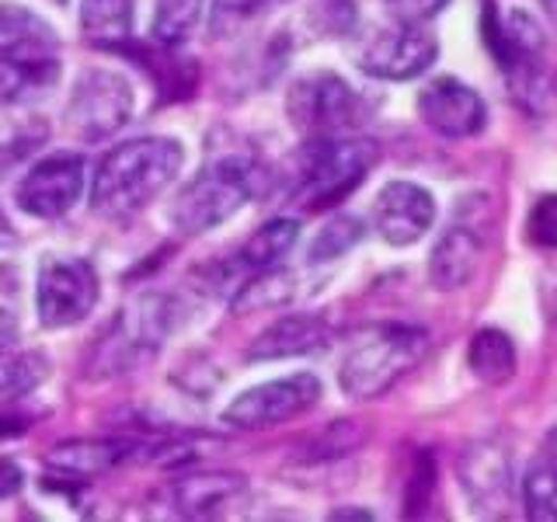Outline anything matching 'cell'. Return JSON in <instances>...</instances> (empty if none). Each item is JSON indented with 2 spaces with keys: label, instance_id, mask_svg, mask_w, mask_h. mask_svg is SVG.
<instances>
[{
  "label": "cell",
  "instance_id": "obj_1",
  "mask_svg": "<svg viewBox=\"0 0 557 522\" xmlns=\"http://www.w3.org/2000/svg\"><path fill=\"white\" fill-rule=\"evenodd\" d=\"M185 164V147L171 136H139L115 144L101 157L91 182V209L112 223H126L161 199Z\"/></svg>",
  "mask_w": 557,
  "mask_h": 522
},
{
  "label": "cell",
  "instance_id": "obj_2",
  "mask_svg": "<svg viewBox=\"0 0 557 522\" xmlns=\"http://www.w3.org/2000/svg\"><path fill=\"white\" fill-rule=\"evenodd\" d=\"M261 178H265V171H261V164L251 153L244 150L216 153L213 161L202 164L196 178H188L182 185V191L174 196L168 209V220L185 237L216 231L220 223L237 216L258 196Z\"/></svg>",
  "mask_w": 557,
  "mask_h": 522
},
{
  "label": "cell",
  "instance_id": "obj_3",
  "mask_svg": "<svg viewBox=\"0 0 557 522\" xmlns=\"http://www.w3.org/2000/svg\"><path fill=\"white\" fill-rule=\"evenodd\" d=\"M380 161L373 139L352 136H310L293 153V188L289 199L307 213L338 206L348 191H356L366 174Z\"/></svg>",
  "mask_w": 557,
  "mask_h": 522
},
{
  "label": "cell",
  "instance_id": "obj_4",
  "mask_svg": "<svg viewBox=\"0 0 557 522\" xmlns=\"http://www.w3.org/2000/svg\"><path fill=\"white\" fill-rule=\"evenodd\" d=\"M178 324V300L168 293H139L136 300L119 313L91 359H87V376L112 380L144 365L150 356L161 352V345L171 338Z\"/></svg>",
  "mask_w": 557,
  "mask_h": 522
},
{
  "label": "cell",
  "instance_id": "obj_5",
  "mask_svg": "<svg viewBox=\"0 0 557 522\" xmlns=\"http://www.w3.org/2000/svg\"><path fill=\"white\" fill-rule=\"evenodd\" d=\"M429 352V335L414 324H376L348 348L338 370L342 390L352 400H373L405 380Z\"/></svg>",
  "mask_w": 557,
  "mask_h": 522
},
{
  "label": "cell",
  "instance_id": "obj_6",
  "mask_svg": "<svg viewBox=\"0 0 557 522\" xmlns=\"http://www.w3.org/2000/svg\"><path fill=\"white\" fill-rule=\"evenodd\" d=\"M286 115L304 139L310 136H342L359 126L362 101L338 74L313 70L296 77L286 95Z\"/></svg>",
  "mask_w": 557,
  "mask_h": 522
},
{
  "label": "cell",
  "instance_id": "obj_7",
  "mask_svg": "<svg viewBox=\"0 0 557 522\" xmlns=\"http://www.w3.org/2000/svg\"><path fill=\"white\" fill-rule=\"evenodd\" d=\"M133 119V87L115 70H81L66 101V126L84 144H101Z\"/></svg>",
  "mask_w": 557,
  "mask_h": 522
},
{
  "label": "cell",
  "instance_id": "obj_8",
  "mask_svg": "<svg viewBox=\"0 0 557 522\" xmlns=\"http://www.w3.org/2000/svg\"><path fill=\"white\" fill-rule=\"evenodd\" d=\"M98 272L87 258L46 254L35 278V310L42 327H74L98 307Z\"/></svg>",
  "mask_w": 557,
  "mask_h": 522
},
{
  "label": "cell",
  "instance_id": "obj_9",
  "mask_svg": "<svg viewBox=\"0 0 557 522\" xmlns=\"http://www.w3.org/2000/svg\"><path fill=\"white\" fill-rule=\"evenodd\" d=\"M484 42L492 49L495 63L509 74L512 80V95L530 98L540 91V70H544V35H540V25L527 11H509L502 14L492 0L484 4Z\"/></svg>",
  "mask_w": 557,
  "mask_h": 522
},
{
  "label": "cell",
  "instance_id": "obj_10",
  "mask_svg": "<svg viewBox=\"0 0 557 522\" xmlns=\"http://www.w3.org/2000/svg\"><path fill=\"white\" fill-rule=\"evenodd\" d=\"M440 57V42L425 32V25H405L394 28H373L366 32L352 49V60L362 74L376 80H411L435 63Z\"/></svg>",
  "mask_w": 557,
  "mask_h": 522
},
{
  "label": "cell",
  "instance_id": "obj_11",
  "mask_svg": "<svg viewBox=\"0 0 557 522\" xmlns=\"http://www.w3.org/2000/svg\"><path fill=\"white\" fill-rule=\"evenodd\" d=\"M318 400H321V380L313 373H293V376L261 383V387H251L240 397H234L231 405L223 408V422L244 432L275 428L307 414Z\"/></svg>",
  "mask_w": 557,
  "mask_h": 522
},
{
  "label": "cell",
  "instance_id": "obj_12",
  "mask_svg": "<svg viewBox=\"0 0 557 522\" xmlns=\"http://www.w3.org/2000/svg\"><path fill=\"white\" fill-rule=\"evenodd\" d=\"M84 185H87L84 157L74 150H57L46 153L42 161H35L25 171V178L14 188V202L22 213L35 220H60L81 202Z\"/></svg>",
  "mask_w": 557,
  "mask_h": 522
},
{
  "label": "cell",
  "instance_id": "obj_13",
  "mask_svg": "<svg viewBox=\"0 0 557 522\" xmlns=\"http://www.w3.org/2000/svg\"><path fill=\"white\" fill-rule=\"evenodd\" d=\"M418 115L443 139H470L487 126L484 98L457 77H440L418 91Z\"/></svg>",
  "mask_w": 557,
  "mask_h": 522
},
{
  "label": "cell",
  "instance_id": "obj_14",
  "mask_svg": "<svg viewBox=\"0 0 557 522\" xmlns=\"http://www.w3.org/2000/svg\"><path fill=\"white\" fill-rule=\"evenodd\" d=\"M168 509L178 519H223L248 505V481L240 474H185L164 487Z\"/></svg>",
  "mask_w": 557,
  "mask_h": 522
},
{
  "label": "cell",
  "instance_id": "obj_15",
  "mask_svg": "<svg viewBox=\"0 0 557 522\" xmlns=\"http://www.w3.org/2000/svg\"><path fill=\"white\" fill-rule=\"evenodd\" d=\"M432 223H435V199L429 188L414 182L383 185L373 206V226L383 240L394 244V248H408V244L429 234Z\"/></svg>",
  "mask_w": 557,
  "mask_h": 522
},
{
  "label": "cell",
  "instance_id": "obj_16",
  "mask_svg": "<svg viewBox=\"0 0 557 522\" xmlns=\"http://www.w3.org/2000/svg\"><path fill=\"white\" fill-rule=\"evenodd\" d=\"M296 240H300V223L289 220V216H275L269 223H261L258 231L244 240V248H237V254L231 261H223V265L213 269V278H216V293H231L248 278L251 272H261V269H272L278 265L293 248Z\"/></svg>",
  "mask_w": 557,
  "mask_h": 522
},
{
  "label": "cell",
  "instance_id": "obj_17",
  "mask_svg": "<svg viewBox=\"0 0 557 522\" xmlns=\"http://www.w3.org/2000/svg\"><path fill=\"white\" fill-rule=\"evenodd\" d=\"M460 484L470 498V509L481 515H502L509 505L512 477H509V452L495 443H478L460 457Z\"/></svg>",
  "mask_w": 557,
  "mask_h": 522
},
{
  "label": "cell",
  "instance_id": "obj_18",
  "mask_svg": "<svg viewBox=\"0 0 557 522\" xmlns=\"http://www.w3.org/2000/svg\"><path fill=\"white\" fill-rule=\"evenodd\" d=\"M139 452L144 449L129 439H77V443H60L52 449L46 457V467L52 474L66 477L70 484H84L112 474L115 467L139 457Z\"/></svg>",
  "mask_w": 557,
  "mask_h": 522
},
{
  "label": "cell",
  "instance_id": "obj_19",
  "mask_svg": "<svg viewBox=\"0 0 557 522\" xmlns=\"http://www.w3.org/2000/svg\"><path fill=\"white\" fill-rule=\"evenodd\" d=\"M331 345V324L318 313H289L265 327L248 348V362H278L296 356H313Z\"/></svg>",
  "mask_w": 557,
  "mask_h": 522
},
{
  "label": "cell",
  "instance_id": "obj_20",
  "mask_svg": "<svg viewBox=\"0 0 557 522\" xmlns=\"http://www.w3.org/2000/svg\"><path fill=\"white\" fill-rule=\"evenodd\" d=\"M60 80L57 49H8L0 52V104H22Z\"/></svg>",
  "mask_w": 557,
  "mask_h": 522
},
{
  "label": "cell",
  "instance_id": "obj_21",
  "mask_svg": "<svg viewBox=\"0 0 557 522\" xmlns=\"http://www.w3.org/2000/svg\"><path fill=\"white\" fill-rule=\"evenodd\" d=\"M478 258H481V237L463 223L453 226V231H446L443 240L432 248V258H429L432 286L443 293L463 289L470 278H474Z\"/></svg>",
  "mask_w": 557,
  "mask_h": 522
},
{
  "label": "cell",
  "instance_id": "obj_22",
  "mask_svg": "<svg viewBox=\"0 0 557 522\" xmlns=\"http://www.w3.org/2000/svg\"><path fill=\"white\" fill-rule=\"evenodd\" d=\"M522 509L533 522L557 519V422L540 439L527 474H522Z\"/></svg>",
  "mask_w": 557,
  "mask_h": 522
},
{
  "label": "cell",
  "instance_id": "obj_23",
  "mask_svg": "<svg viewBox=\"0 0 557 522\" xmlns=\"http://www.w3.org/2000/svg\"><path fill=\"white\" fill-rule=\"evenodd\" d=\"M81 35L95 49L133 42V0H81Z\"/></svg>",
  "mask_w": 557,
  "mask_h": 522
},
{
  "label": "cell",
  "instance_id": "obj_24",
  "mask_svg": "<svg viewBox=\"0 0 557 522\" xmlns=\"http://www.w3.org/2000/svg\"><path fill=\"white\" fill-rule=\"evenodd\" d=\"M293 296H296V272L272 265L244 278L231 296V310L237 318L240 313H258V310H278L293 303Z\"/></svg>",
  "mask_w": 557,
  "mask_h": 522
},
{
  "label": "cell",
  "instance_id": "obj_25",
  "mask_svg": "<svg viewBox=\"0 0 557 522\" xmlns=\"http://www.w3.org/2000/svg\"><path fill=\"white\" fill-rule=\"evenodd\" d=\"M467 365L470 373H474L478 380L492 383V387H498V383H509L516 376V345L512 338L505 335V331L498 327H484L474 335V341H470L467 348Z\"/></svg>",
  "mask_w": 557,
  "mask_h": 522
},
{
  "label": "cell",
  "instance_id": "obj_26",
  "mask_svg": "<svg viewBox=\"0 0 557 522\" xmlns=\"http://www.w3.org/2000/svg\"><path fill=\"white\" fill-rule=\"evenodd\" d=\"M8 49H57V32L35 11L0 0V52Z\"/></svg>",
  "mask_w": 557,
  "mask_h": 522
},
{
  "label": "cell",
  "instance_id": "obj_27",
  "mask_svg": "<svg viewBox=\"0 0 557 522\" xmlns=\"http://www.w3.org/2000/svg\"><path fill=\"white\" fill-rule=\"evenodd\" d=\"M206 0H157L153 4V25L150 35L157 46H182L196 32L202 17Z\"/></svg>",
  "mask_w": 557,
  "mask_h": 522
},
{
  "label": "cell",
  "instance_id": "obj_28",
  "mask_svg": "<svg viewBox=\"0 0 557 522\" xmlns=\"http://www.w3.org/2000/svg\"><path fill=\"white\" fill-rule=\"evenodd\" d=\"M49 136V122L39 115H22L0 126V174H8L14 164H22L32 150H39Z\"/></svg>",
  "mask_w": 557,
  "mask_h": 522
},
{
  "label": "cell",
  "instance_id": "obj_29",
  "mask_svg": "<svg viewBox=\"0 0 557 522\" xmlns=\"http://www.w3.org/2000/svg\"><path fill=\"white\" fill-rule=\"evenodd\" d=\"M362 237H366V223L359 216L338 213L335 220H327L321 226L318 237H313L310 251H307V261H310V265H321V261H335V258L352 251Z\"/></svg>",
  "mask_w": 557,
  "mask_h": 522
},
{
  "label": "cell",
  "instance_id": "obj_30",
  "mask_svg": "<svg viewBox=\"0 0 557 522\" xmlns=\"http://www.w3.org/2000/svg\"><path fill=\"white\" fill-rule=\"evenodd\" d=\"M49 376V359L42 352L4 356L0 352V400L25 397Z\"/></svg>",
  "mask_w": 557,
  "mask_h": 522
},
{
  "label": "cell",
  "instance_id": "obj_31",
  "mask_svg": "<svg viewBox=\"0 0 557 522\" xmlns=\"http://www.w3.org/2000/svg\"><path fill=\"white\" fill-rule=\"evenodd\" d=\"M527 240L536 248H557V196H540L527 216Z\"/></svg>",
  "mask_w": 557,
  "mask_h": 522
},
{
  "label": "cell",
  "instance_id": "obj_32",
  "mask_svg": "<svg viewBox=\"0 0 557 522\" xmlns=\"http://www.w3.org/2000/svg\"><path fill=\"white\" fill-rule=\"evenodd\" d=\"M391 11L394 22H405V25H425L432 17H440L449 0H383Z\"/></svg>",
  "mask_w": 557,
  "mask_h": 522
},
{
  "label": "cell",
  "instance_id": "obj_33",
  "mask_svg": "<svg viewBox=\"0 0 557 522\" xmlns=\"http://www.w3.org/2000/svg\"><path fill=\"white\" fill-rule=\"evenodd\" d=\"M269 0H213V25L223 32L226 25H237L244 17L258 14Z\"/></svg>",
  "mask_w": 557,
  "mask_h": 522
},
{
  "label": "cell",
  "instance_id": "obj_34",
  "mask_svg": "<svg viewBox=\"0 0 557 522\" xmlns=\"http://www.w3.org/2000/svg\"><path fill=\"white\" fill-rule=\"evenodd\" d=\"M25 487V470L17 467L11 457H0V501L14 498Z\"/></svg>",
  "mask_w": 557,
  "mask_h": 522
},
{
  "label": "cell",
  "instance_id": "obj_35",
  "mask_svg": "<svg viewBox=\"0 0 557 522\" xmlns=\"http://www.w3.org/2000/svg\"><path fill=\"white\" fill-rule=\"evenodd\" d=\"M14 341H17V318L0 303V352H8Z\"/></svg>",
  "mask_w": 557,
  "mask_h": 522
},
{
  "label": "cell",
  "instance_id": "obj_36",
  "mask_svg": "<svg viewBox=\"0 0 557 522\" xmlns=\"http://www.w3.org/2000/svg\"><path fill=\"white\" fill-rule=\"evenodd\" d=\"M17 244V231L11 226V220L0 213V248H14Z\"/></svg>",
  "mask_w": 557,
  "mask_h": 522
},
{
  "label": "cell",
  "instance_id": "obj_37",
  "mask_svg": "<svg viewBox=\"0 0 557 522\" xmlns=\"http://www.w3.org/2000/svg\"><path fill=\"white\" fill-rule=\"evenodd\" d=\"M331 519H373V512H366V509H335V512H331Z\"/></svg>",
  "mask_w": 557,
  "mask_h": 522
},
{
  "label": "cell",
  "instance_id": "obj_38",
  "mask_svg": "<svg viewBox=\"0 0 557 522\" xmlns=\"http://www.w3.org/2000/svg\"><path fill=\"white\" fill-rule=\"evenodd\" d=\"M547 8H550V11L557 14V0H547Z\"/></svg>",
  "mask_w": 557,
  "mask_h": 522
}]
</instances>
